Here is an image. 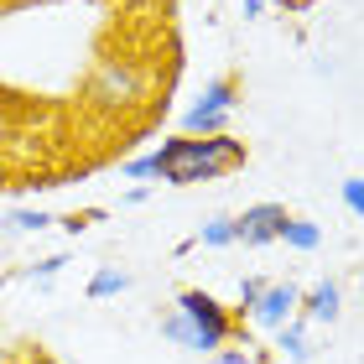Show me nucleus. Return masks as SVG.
<instances>
[{
    "label": "nucleus",
    "mask_w": 364,
    "mask_h": 364,
    "mask_svg": "<svg viewBox=\"0 0 364 364\" xmlns=\"http://www.w3.org/2000/svg\"><path fill=\"white\" fill-rule=\"evenodd\" d=\"M338 312H343V287L338 281H318L312 291H302V312L296 318L312 323V328H333Z\"/></svg>",
    "instance_id": "0eeeda50"
},
{
    "label": "nucleus",
    "mask_w": 364,
    "mask_h": 364,
    "mask_svg": "<svg viewBox=\"0 0 364 364\" xmlns=\"http://www.w3.org/2000/svg\"><path fill=\"white\" fill-rule=\"evenodd\" d=\"M208 359H213V364H250V354H245V349H229V343H224V349H213Z\"/></svg>",
    "instance_id": "dca6fc26"
},
{
    "label": "nucleus",
    "mask_w": 364,
    "mask_h": 364,
    "mask_svg": "<svg viewBox=\"0 0 364 364\" xmlns=\"http://www.w3.org/2000/svg\"><path fill=\"white\" fill-rule=\"evenodd\" d=\"M63 266H68V255H47V260H37V266H21V276L37 281V287H47V281H53Z\"/></svg>",
    "instance_id": "ddd939ff"
},
{
    "label": "nucleus",
    "mask_w": 364,
    "mask_h": 364,
    "mask_svg": "<svg viewBox=\"0 0 364 364\" xmlns=\"http://www.w3.org/2000/svg\"><path fill=\"white\" fill-rule=\"evenodd\" d=\"M120 291H130V271H120V266H99L89 276V287H84L89 302H109V296H120Z\"/></svg>",
    "instance_id": "9d476101"
},
{
    "label": "nucleus",
    "mask_w": 364,
    "mask_h": 364,
    "mask_svg": "<svg viewBox=\"0 0 364 364\" xmlns=\"http://www.w3.org/2000/svg\"><path fill=\"white\" fill-rule=\"evenodd\" d=\"M156 182L167 188H198V182H219L245 167V141L235 136H172L156 151Z\"/></svg>",
    "instance_id": "f257e3e1"
},
{
    "label": "nucleus",
    "mask_w": 364,
    "mask_h": 364,
    "mask_svg": "<svg viewBox=\"0 0 364 364\" xmlns=\"http://www.w3.org/2000/svg\"><path fill=\"white\" fill-rule=\"evenodd\" d=\"M146 198H151V188H141V182H136V188L125 193V208H136V203H146Z\"/></svg>",
    "instance_id": "f3484780"
},
{
    "label": "nucleus",
    "mask_w": 364,
    "mask_h": 364,
    "mask_svg": "<svg viewBox=\"0 0 364 364\" xmlns=\"http://www.w3.org/2000/svg\"><path fill=\"white\" fill-rule=\"evenodd\" d=\"M260 364H276V359H260Z\"/></svg>",
    "instance_id": "aec40b11"
},
{
    "label": "nucleus",
    "mask_w": 364,
    "mask_h": 364,
    "mask_svg": "<svg viewBox=\"0 0 364 364\" xmlns=\"http://www.w3.org/2000/svg\"><path fill=\"white\" fill-rule=\"evenodd\" d=\"M240 109V84L235 78H208L203 94L188 105V114H182V136H229V120H235Z\"/></svg>",
    "instance_id": "20e7f679"
},
{
    "label": "nucleus",
    "mask_w": 364,
    "mask_h": 364,
    "mask_svg": "<svg viewBox=\"0 0 364 364\" xmlns=\"http://www.w3.org/2000/svg\"><path fill=\"white\" fill-rule=\"evenodd\" d=\"M281 224H287V208L281 203H250L245 213H235V245H276L281 240Z\"/></svg>",
    "instance_id": "423d86ee"
},
{
    "label": "nucleus",
    "mask_w": 364,
    "mask_h": 364,
    "mask_svg": "<svg viewBox=\"0 0 364 364\" xmlns=\"http://www.w3.org/2000/svg\"><path fill=\"white\" fill-rule=\"evenodd\" d=\"M58 219H53V213H47V208H11L6 213V229H11V235H42V229H53Z\"/></svg>",
    "instance_id": "f8f14e48"
},
{
    "label": "nucleus",
    "mask_w": 364,
    "mask_h": 364,
    "mask_svg": "<svg viewBox=\"0 0 364 364\" xmlns=\"http://www.w3.org/2000/svg\"><path fill=\"white\" fill-rule=\"evenodd\" d=\"M276 354L287 359V364H307L312 359V323H302V318L281 323L276 328Z\"/></svg>",
    "instance_id": "6e6552de"
},
{
    "label": "nucleus",
    "mask_w": 364,
    "mask_h": 364,
    "mask_svg": "<svg viewBox=\"0 0 364 364\" xmlns=\"http://www.w3.org/2000/svg\"><path fill=\"white\" fill-rule=\"evenodd\" d=\"M276 245H287V250H296V255H312L323 245V229L312 224V219H302V213H287V224H281V240Z\"/></svg>",
    "instance_id": "1a4fd4ad"
},
{
    "label": "nucleus",
    "mask_w": 364,
    "mask_h": 364,
    "mask_svg": "<svg viewBox=\"0 0 364 364\" xmlns=\"http://www.w3.org/2000/svg\"><path fill=\"white\" fill-rule=\"evenodd\" d=\"M343 208H349V213H364V182L359 177H343Z\"/></svg>",
    "instance_id": "2eb2a0df"
},
{
    "label": "nucleus",
    "mask_w": 364,
    "mask_h": 364,
    "mask_svg": "<svg viewBox=\"0 0 364 364\" xmlns=\"http://www.w3.org/2000/svg\"><path fill=\"white\" fill-rule=\"evenodd\" d=\"M240 11H245V21H255V16H260V11H266V0H245V6H240Z\"/></svg>",
    "instance_id": "a211bd4d"
},
{
    "label": "nucleus",
    "mask_w": 364,
    "mask_h": 364,
    "mask_svg": "<svg viewBox=\"0 0 364 364\" xmlns=\"http://www.w3.org/2000/svg\"><path fill=\"white\" fill-rule=\"evenodd\" d=\"M276 6H291V11H307L312 0H276Z\"/></svg>",
    "instance_id": "6ab92c4d"
},
{
    "label": "nucleus",
    "mask_w": 364,
    "mask_h": 364,
    "mask_svg": "<svg viewBox=\"0 0 364 364\" xmlns=\"http://www.w3.org/2000/svg\"><path fill=\"white\" fill-rule=\"evenodd\" d=\"M296 312H302V287H296V281H266L245 318H250L255 328H266V333H276V328L291 323Z\"/></svg>",
    "instance_id": "39448f33"
},
{
    "label": "nucleus",
    "mask_w": 364,
    "mask_h": 364,
    "mask_svg": "<svg viewBox=\"0 0 364 364\" xmlns=\"http://www.w3.org/2000/svg\"><path fill=\"white\" fill-rule=\"evenodd\" d=\"M260 287H266V281H260V276H245L240 281V302L235 307H229V312H235V318L245 323V312H250V302H255V296H260Z\"/></svg>",
    "instance_id": "4468645a"
},
{
    "label": "nucleus",
    "mask_w": 364,
    "mask_h": 364,
    "mask_svg": "<svg viewBox=\"0 0 364 364\" xmlns=\"http://www.w3.org/2000/svg\"><path fill=\"white\" fill-rule=\"evenodd\" d=\"M193 245H203V250H229L235 245V213H213V219L198 224Z\"/></svg>",
    "instance_id": "9b49d317"
},
{
    "label": "nucleus",
    "mask_w": 364,
    "mask_h": 364,
    "mask_svg": "<svg viewBox=\"0 0 364 364\" xmlns=\"http://www.w3.org/2000/svg\"><path fill=\"white\" fill-rule=\"evenodd\" d=\"M161 338L177 343V349H188V354H203V359H208L213 349H224V343L245 338V323H240L213 291L188 287V291H177L172 312L161 318Z\"/></svg>",
    "instance_id": "f03ea898"
},
{
    "label": "nucleus",
    "mask_w": 364,
    "mask_h": 364,
    "mask_svg": "<svg viewBox=\"0 0 364 364\" xmlns=\"http://www.w3.org/2000/svg\"><path fill=\"white\" fill-rule=\"evenodd\" d=\"M146 68L141 63H130V58H105L94 68V78L84 84V99L94 109H130L136 99H146Z\"/></svg>",
    "instance_id": "7ed1b4c3"
}]
</instances>
